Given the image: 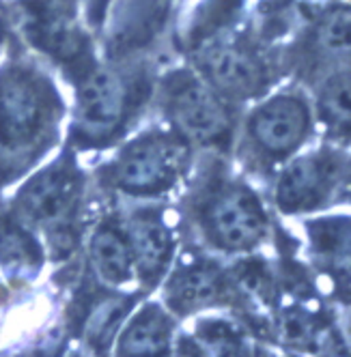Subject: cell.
I'll return each instance as SVG.
<instances>
[{
    "mask_svg": "<svg viewBox=\"0 0 351 357\" xmlns=\"http://www.w3.org/2000/svg\"><path fill=\"white\" fill-rule=\"evenodd\" d=\"M65 104L50 75L29 59L0 67V188L27 174L61 134Z\"/></svg>",
    "mask_w": 351,
    "mask_h": 357,
    "instance_id": "1",
    "label": "cell"
},
{
    "mask_svg": "<svg viewBox=\"0 0 351 357\" xmlns=\"http://www.w3.org/2000/svg\"><path fill=\"white\" fill-rule=\"evenodd\" d=\"M84 178L71 155H63L24 183L13 198V213L31 228H43L65 243L82 205Z\"/></svg>",
    "mask_w": 351,
    "mask_h": 357,
    "instance_id": "2",
    "label": "cell"
},
{
    "mask_svg": "<svg viewBox=\"0 0 351 357\" xmlns=\"http://www.w3.org/2000/svg\"><path fill=\"white\" fill-rule=\"evenodd\" d=\"M181 136L168 132H144L125 144L106 168L114 190L128 196L166 194L179 178L188 149Z\"/></svg>",
    "mask_w": 351,
    "mask_h": 357,
    "instance_id": "3",
    "label": "cell"
},
{
    "mask_svg": "<svg viewBox=\"0 0 351 357\" xmlns=\"http://www.w3.org/2000/svg\"><path fill=\"white\" fill-rule=\"evenodd\" d=\"M168 121L184 140L198 144H227L233 121L222 97L192 71H172L162 89Z\"/></svg>",
    "mask_w": 351,
    "mask_h": 357,
    "instance_id": "4",
    "label": "cell"
},
{
    "mask_svg": "<svg viewBox=\"0 0 351 357\" xmlns=\"http://www.w3.org/2000/svg\"><path fill=\"white\" fill-rule=\"evenodd\" d=\"M134 89L123 73L110 67H89L76 91L73 136L80 144L112 140L134 108Z\"/></svg>",
    "mask_w": 351,
    "mask_h": 357,
    "instance_id": "5",
    "label": "cell"
},
{
    "mask_svg": "<svg viewBox=\"0 0 351 357\" xmlns=\"http://www.w3.org/2000/svg\"><path fill=\"white\" fill-rule=\"evenodd\" d=\"M207 241L224 252H248L265 237L269 220L259 196L244 183L227 181L211 192L200 213Z\"/></svg>",
    "mask_w": 351,
    "mask_h": 357,
    "instance_id": "6",
    "label": "cell"
},
{
    "mask_svg": "<svg viewBox=\"0 0 351 357\" xmlns=\"http://www.w3.org/2000/svg\"><path fill=\"white\" fill-rule=\"evenodd\" d=\"M311 108L299 93H278L253 110L246 140L265 162H285L311 134Z\"/></svg>",
    "mask_w": 351,
    "mask_h": 357,
    "instance_id": "7",
    "label": "cell"
},
{
    "mask_svg": "<svg viewBox=\"0 0 351 357\" xmlns=\"http://www.w3.org/2000/svg\"><path fill=\"white\" fill-rule=\"evenodd\" d=\"M347 174L343 153L323 146L291 160L276 181L274 198L283 213H308L321 209Z\"/></svg>",
    "mask_w": 351,
    "mask_h": 357,
    "instance_id": "8",
    "label": "cell"
},
{
    "mask_svg": "<svg viewBox=\"0 0 351 357\" xmlns=\"http://www.w3.org/2000/svg\"><path fill=\"white\" fill-rule=\"evenodd\" d=\"M313 263L328 280L332 295L351 303V218H319L308 222Z\"/></svg>",
    "mask_w": 351,
    "mask_h": 357,
    "instance_id": "9",
    "label": "cell"
},
{
    "mask_svg": "<svg viewBox=\"0 0 351 357\" xmlns=\"http://www.w3.org/2000/svg\"><path fill=\"white\" fill-rule=\"evenodd\" d=\"M205 82L220 95L248 99L263 93L267 73L261 61L239 45H214L203 56Z\"/></svg>",
    "mask_w": 351,
    "mask_h": 357,
    "instance_id": "10",
    "label": "cell"
},
{
    "mask_svg": "<svg viewBox=\"0 0 351 357\" xmlns=\"http://www.w3.org/2000/svg\"><path fill=\"white\" fill-rule=\"evenodd\" d=\"M125 235L134 254V271L144 287H154L166 273L172 259V233L156 213H138L130 220Z\"/></svg>",
    "mask_w": 351,
    "mask_h": 357,
    "instance_id": "11",
    "label": "cell"
},
{
    "mask_svg": "<svg viewBox=\"0 0 351 357\" xmlns=\"http://www.w3.org/2000/svg\"><path fill=\"white\" fill-rule=\"evenodd\" d=\"M43 265V250L31 226L0 209V269L11 280H31Z\"/></svg>",
    "mask_w": 351,
    "mask_h": 357,
    "instance_id": "12",
    "label": "cell"
},
{
    "mask_svg": "<svg viewBox=\"0 0 351 357\" xmlns=\"http://www.w3.org/2000/svg\"><path fill=\"white\" fill-rule=\"evenodd\" d=\"M174 323L160 303H144L117 340L121 355H164L170 351Z\"/></svg>",
    "mask_w": 351,
    "mask_h": 357,
    "instance_id": "13",
    "label": "cell"
},
{
    "mask_svg": "<svg viewBox=\"0 0 351 357\" xmlns=\"http://www.w3.org/2000/svg\"><path fill=\"white\" fill-rule=\"evenodd\" d=\"M224 282L218 267L196 261L184 265L177 273L170 278L166 287L168 305L179 314H190L200 308L216 303L222 295Z\"/></svg>",
    "mask_w": 351,
    "mask_h": 357,
    "instance_id": "14",
    "label": "cell"
},
{
    "mask_svg": "<svg viewBox=\"0 0 351 357\" xmlns=\"http://www.w3.org/2000/svg\"><path fill=\"white\" fill-rule=\"evenodd\" d=\"M311 50L319 65L351 71V7L332 5L321 11L311 33Z\"/></svg>",
    "mask_w": 351,
    "mask_h": 357,
    "instance_id": "15",
    "label": "cell"
},
{
    "mask_svg": "<svg viewBox=\"0 0 351 357\" xmlns=\"http://www.w3.org/2000/svg\"><path fill=\"white\" fill-rule=\"evenodd\" d=\"M89 257L95 273L106 284L123 287L136 278L130 239L125 231L112 224H102L93 231L89 241Z\"/></svg>",
    "mask_w": 351,
    "mask_h": 357,
    "instance_id": "16",
    "label": "cell"
},
{
    "mask_svg": "<svg viewBox=\"0 0 351 357\" xmlns=\"http://www.w3.org/2000/svg\"><path fill=\"white\" fill-rule=\"evenodd\" d=\"M317 119L330 140L351 144V71L323 75L317 91Z\"/></svg>",
    "mask_w": 351,
    "mask_h": 357,
    "instance_id": "17",
    "label": "cell"
},
{
    "mask_svg": "<svg viewBox=\"0 0 351 357\" xmlns=\"http://www.w3.org/2000/svg\"><path fill=\"white\" fill-rule=\"evenodd\" d=\"M130 310V301L121 297H108L89 314L84 334L93 347H108L117 334L119 325Z\"/></svg>",
    "mask_w": 351,
    "mask_h": 357,
    "instance_id": "18",
    "label": "cell"
},
{
    "mask_svg": "<svg viewBox=\"0 0 351 357\" xmlns=\"http://www.w3.org/2000/svg\"><path fill=\"white\" fill-rule=\"evenodd\" d=\"M278 331H281L283 340L291 347H306L315 338V327L311 323V317L299 310L285 312L281 319Z\"/></svg>",
    "mask_w": 351,
    "mask_h": 357,
    "instance_id": "19",
    "label": "cell"
},
{
    "mask_svg": "<svg viewBox=\"0 0 351 357\" xmlns=\"http://www.w3.org/2000/svg\"><path fill=\"white\" fill-rule=\"evenodd\" d=\"M117 0H82V13L84 22L93 31H99L106 26V22L112 13Z\"/></svg>",
    "mask_w": 351,
    "mask_h": 357,
    "instance_id": "20",
    "label": "cell"
},
{
    "mask_svg": "<svg viewBox=\"0 0 351 357\" xmlns=\"http://www.w3.org/2000/svg\"><path fill=\"white\" fill-rule=\"evenodd\" d=\"M41 5L43 7H47V5H61V11H63V5H65V9L73 7V0H41Z\"/></svg>",
    "mask_w": 351,
    "mask_h": 357,
    "instance_id": "21",
    "label": "cell"
},
{
    "mask_svg": "<svg viewBox=\"0 0 351 357\" xmlns=\"http://www.w3.org/2000/svg\"><path fill=\"white\" fill-rule=\"evenodd\" d=\"M347 176H349V183H351V166L347 168Z\"/></svg>",
    "mask_w": 351,
    "mask_h": 357,
    "instance_id": "22",
    "label": "cell"
},
{
    "mask_svg": "<svg viewBox=\"0 0 351 357\" xmlns=\"http://www.w3.org/2000/svg\"><path fill=\"white\" fill-rule=\"evenodd\" d=\"M168 3H174V0H164V5H168Z\"/></svg>",
    "mask_w": 351,
    "mask_h": 357,
    "instance_id": "23",
    "label": "cell"
},
{
    "mask_svg": "<svg viewBox=\"0 0 351 357\" xmlns=\"http://www.w3.org/2000/svg\"><path fill=\"white\" fill-rule=\"evenodd\" d=\"M349 334H351V317H349Z\"/></svg>",
    "mask_w": 351,
    "mask_h": 357,
    "instance_id": "24",
    "label": "cell"
}]
</instances>
